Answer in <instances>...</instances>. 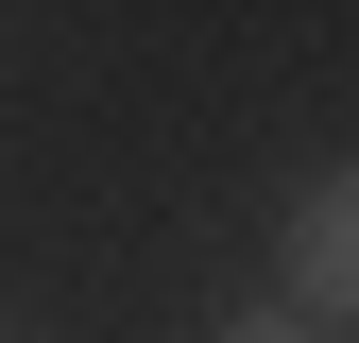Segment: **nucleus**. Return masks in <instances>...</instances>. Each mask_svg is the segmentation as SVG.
<instances>
[{
	"label": "nucleus",
	"mask_w": 359,
	"mask_h": 343,
	"mask_svg": "<svg viewBox=\"0 0 359 343\" xmlns=\"http://www.w3.org/2000/svg\"><path fill=\"white\" fill-rule=\"evenodd\" d=\"M291 326H359V172H325V189L291 206Z\"/></svg>",
	"instance_id": "f257e3e1"
},
{
	"label": "nucleus",
	"mask_w": 359,
	"mask_h": 343,
	"mask_svg": "<svg viewBox=\"0 0 359 343\" xmlns=\"http://www.w3.org/2000/svg\"><path fill=\"white\" fill-rule=\"evenodd\" d=\"M222 343H325V326H291V309H257V326H222Z\"/></svg>",
	"instance_id": "f03ea898"
}]
</instances>
